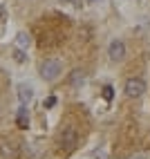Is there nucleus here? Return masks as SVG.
Returning a JSON list of instances; mask_svg holds the SVG:
<instances>
[{"instance_id": "obj_10", "label": "nucleus", "mask_w": 150, "mask_h": 159, "mask_svg": "<svg viewBox=\"0 0 150 159\" xmlns=\"http://www.w3.org/2000/svg\"><path fill=\"white\" fill-rule=\"evenodd\" d=\"M112 92H114L112 85H105V88H103V99H105V101H112Z\"/></svg>"}, {"instance_id": "obj_1", "label": "nucleus", "mask_w": 150, "mask_h": 159, "mask_svg": "<svg viewBox=\"0 0 150 159\" xmlns=\"http://www.w3.org/2000/svg\"><path fill=\"white\" fill-rule=\"evenodd\" d=\"M61 61L58 58H47V61H43L40 63V76L45 79V81H56L58 79V74H61Z\"/></svg>"}, {"instance_id": "obj_6", "label": "nucleus", "mask_w": 150, "mask_h": 159, "mask_svg": "<svg viewBox=\"0 0 150 159\" xmlns=\"http://www.w3.org/2000/svg\"><path fill=\"white\" fill-rule=\"evenodd\" d=\"M83 83H85V72L83 70H74L70 74V85L72 88H79V85H83Z\"/></svg>"}, {"instance_id": "obj_8", "label": "nucleus", "mask_w": 150, "mask_h": 159, "mask_svg": "<svg viewBox=\"0 0 150 159\" xmlns=\"http://www.w3.org/2000/svg\"><path fill=\"white\" fill-rule=\"evenodd\" d=\"M16 123H18V128H27V125H29V116H27V108H25V103H23V108L18 110Z\"/></svg>"}, {"instance_id": "obj_2", "label": "nucleus", "mask_w": 150, "mask_h": 159, "mask_svg": "<svg viewBox=\"0 0 150 159\" xmlns=\"http://www.w3.org/2000/svg\"><path fill=\"white\" fill-rule=\"evenodd\" d=\"M123 92H125V97H128V99H139V97H141V94L146 92V81H143V79H139V76L128 79Z\"/></svg>"}, {"instance_id": "obj_3", "label": "nucleus", "mask_w": 150, "mask_h": 159, "mask_svg": "<svg viewBox=\"0 0 150 159\" xmlns=\"http://www.w3.org/2000/svg\"><path fill=\"white\" fill-rule=\"evenodd\" d=\"M76 139H79V137H76V130H74L72 125H67V128L61 130V148H65L67 152L76 148Z\"/></svg>"}, {"instance_id": "obj_11", "label": "nucleus", "mask_w": 150, "mask_h": 159, "mask_svg": "<svg viewBox=\"0 0 150 159\" xmlns=\"http://www.w3.org/2000/svg\"><path fill=\"white\" fill-rule=\"evenodd\" d=\"M14 58H16L18 63H23V61H25V52H23V49H16V52H14Z\"/></svg>"}, {"instance_id": "obj_7", "label": "nucleus", "mask_w": 150, "mask_h": 159, "mask_svg": "<svg viewBox=\"0 0 150 159\" xmlns=\"http://www.w3.org/2000/svg\"><path fill=\"white\" fill-rule=\"evenodd\" d=\"M31 97H34V92H31L29 85H25V83H23V85H18V99L23 101V103H29Z\"/></svg>"}, {"instance_id": "obj_5", "label": "nucleus", "mask_w": 150, "mask_h": 159, "mask_svg": "<svg viewBox=\"0 0 150 159\" xmlns=\"http://www.w3.org/2000/svg\"><path fill=\"white\" fill-rule=\"evenodd\" d=\"M0 152H2V157L5 159H18V148L14 146V143H2L0 146Z\"/></svg>"}, {"instance_id": "obj_4", "label": "nucleus", "mask_w": 150, "mask_h": 159, "mask_svg": "<svg viewBox=\"0 0 150 159\" xmlns=\"http://www.w3.org/2000/svg\"><path fill=\"white\" fill-rule=\"evenodd\" d=\"M108 56L112 61H123L125 58V45H123V40H112L110 47H108Z\"/></svg>"}, {"instance_id": "obj_9", "label": "nucleus", "mask_w": 150, "mask_h": 159, "mask_svg": "<svg viewBox=\"0 0 150 159\" xmlns=\"http://www.w3.org/2000/svg\"><path fill=\"white\" fill-rule=\"evenodd\" d=\"M16 43H18V47H29L31 38H29V34H25V31H20V34L16 36Z\"/></svg>"}, {"instance_id": "obj_12", "label": "nucleus", "mask_w": 150, "mask_h": 159, "mask_svg": "<svg viewBox=\"0 0 150 159\" xmlns=\"http://www.w3.org/2000/svg\"><path fill=\"white\" fill-rule=\"evenodd\" d=\"M45 105H47V108H54V105H56V99H54V97H49V99L45 101Z\"/></svg>"}]
</instances>
